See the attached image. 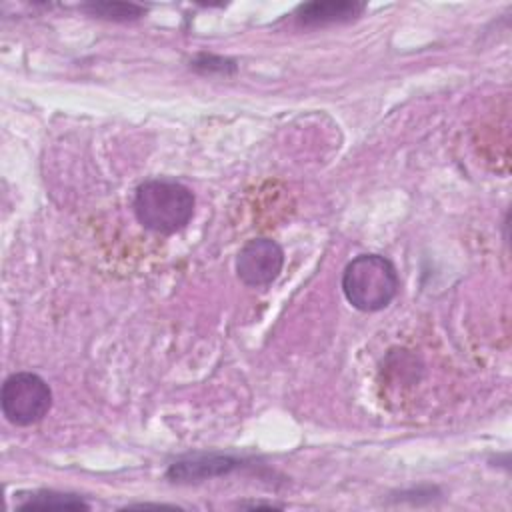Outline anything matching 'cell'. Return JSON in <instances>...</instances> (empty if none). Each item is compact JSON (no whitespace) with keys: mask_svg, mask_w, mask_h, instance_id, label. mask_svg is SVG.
Returning <instances> with one entry per match:
<instances>
[{"mask_svg":"<svg viewBox=\"0 0 512 512\" xmlns=\"http://www.w3.org/2000/svg\"><path fill=\"white\" fill-rule=\"evenodd\" d=\"M194 194L172 178H148L138 184L132 210L142 228L156 234H174L194 216Z\"/></svg>","mask_w":512,"mask_h":512,"instance_id":"1","label":"cell"},{"mask_svg":"<svg viewBox=\"0 0 512 512\" xmlns=\"http://www.w3.org/2000/svg\"><path fill=\"white\" fill-rule=\"evenodd\" d=\"M400 290L396 266L380 254H360L342 272V292L346 300L362 312L386 308Z\"/></svg>","mask_w":512,"mask_h":512,"instance_id":"2","label":"cell"},{"mask_svg":"<svg viewBox=\"0 0 512 512\" xmlns=\"http://www.w3.org/2000/svg\"><path fill=\"white\" fill-rule=\"evenodd\" d=\"M0 406L10 424L32 426L50 412L52 390L48 382L34 372H14L2 384Z\"/></svg>","mask_w":512,"mask_h":512,"instance_id":"3","label":"cell"},{"mask_svg":"<svg viewBox=\"0 0 512 512\" xmlns=\"http://www.w3.org/2000/svg\"><path fill=\"white\" fill-rule=\"evenodd\" d=\"M284 266V250L270 238L248 240L236 256L238 278L252 288L272 284Z\"/></svg>","mask_w":512,"mask_h":512,"instance_id":"4","label":"cell"},{"mask_svg":"<svg viewBox=\"0 0 512 512\" xmlns=\"http://www.w3.org/2000/svg\"><path fill=\"white\" fill-rule=\"evenodd\" d=\"M242 464L240 458L218 452H196L172 462L166 470V478L178 484L202 482L208 478L230 474L234 468Z\"/></svg>","mask_w":512,"mask_h":512,"instance_id":"5","label":"cell"},{"mask_svg":"<svg viewBox=\"0 0 512 512\" xmlns=\"http://www.w3.org/2000/svg\"><path fill=\"white\" fill-rule=\"evenodd\" d=\"M364 2L354 0H316L300 4L294 12V20L302 28H322L356 20L364 12Z\"/></svg>","mask_w":512,"mask_h":512,"instance_id":"6","label":"cell"},{"mask_svg":"<svg viewBox=\"0 0 512 512\" xmlns=\"http://www.w3.org/2000/svg\"><path fill=\"white\" fill-rule=\"evenodd\" d=\"M16 510H88L90 504L78 494L38 490L30 494H20Z\"/></svg>","mask_w":512,"mask_h":512,"instance_id":"7","label":"cell"},{"mask_svg":"<svg viewBox=\"0 0 512 512\" xmlns=\"http://www.w3.org/2000/svg\"><path fill=\"white\" fill-rule=\"evenodd\" d=\"M82 10L88 12L90 16H96L102 20H112V22L138 20L146 12L144 6L132 4V2H90V4H84Z\"/></svg>","mask_w":512,"mask_h":512,"instance_id":"8","label":"cell"},{"mask_svg":"<svg viewBox=\"0 0 512 512\" xmlns=\"http://www.w3.org/2000/svg\"><path fill=\"white\" fill-rule=\"evenodd\" d=\"M190 66L196 72H202V74H224L226 76V74L236 72V62L234 60L214 56V54H200L198 58H194L190 62Z\"/></svg>","mask_w":512,"mask_h":512,"instance_id":"9","label":"cell"}]
</instances>
